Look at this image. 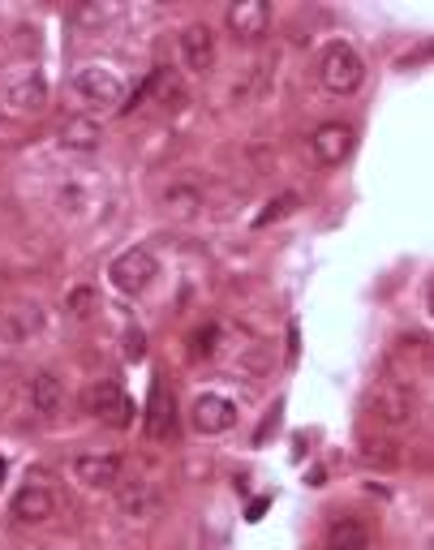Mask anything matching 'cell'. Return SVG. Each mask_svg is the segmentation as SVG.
Returning a JSON list of instances; mask_svg holds the SVG:
<instances>
[{"mask_svg": "<svg viewBox=\"0 0 434 550\" xmlns=\"http://www.w3.org/2000/svg\"><path fill=\"white\" fill-rule=\"evenodd\" d=\"M413 392H409V383H379L370 392V400H366V409H370V417H379L383 426H404L413 417Z\"/></svg>", "mask_w": 434, "mask_h": 550, "instance_id": "4", "label": "cell"}, {"mask_svg": "<svg viewBox=\"0 0 434 550\" xmlns=\"http://www.w3.org/2000/svg\"><path fill=\"white\" fill-rule=\"evenodd\" d=\"M9 108L13 112H39L43 104H48V82H43L39 74H26L18 82H9Z\"/></svg>", "mask_w": 434, "mask_h": 550, "instance_id": "12", "label": "cell"}, {"mask_svg": "<svg viewBox=\"0 0 434 550\" xmlns=\"http://www.w3.org/2000/svg\"><path fill=\"white\" fill-rule=\"evenodd\" d=\"M327 550H370V529L357 516H340L327 529Z\"/></svg>", "mask_w": 434, "mask_h": 550, "instance_id": "13", "label": "cell"}, {"mask_svg": "<svg viewBox=\"0 0 434 550\" xmlns=\"http://www.w3.org/2000/svg\"><path fill=\"white\" fill-rule=\"evenodd\" d=\"M0 482H5V460H0Z\"/></svg>", "mask_w": 434, "mask_h": 550, "instance_id": "24", "label": "cell"}, {"mask_svg": "<svg viewBox=\"0 0 434 550\" xmlns=\"http://www.w3.org/2000/svg\"><path fill=\"white\" fill-rule=\"evenodd\" d=\"M215 336H220L215 327H202L198 336H194V357H211L215 353Z\"/></svg>", "mask_w": 434, "mask_h": 550, "instance_id": "21", "label": "cell"}, {"mask_svg": "<svg viewBox=\"0 0 434 550\" xmlns=\"http://www.w3.org/2000/svg\"><path fill=\"white\" fill-rule=\"evenodd\" d=\"M168 211H181V215H194L198 211V190H168L164 194Z\"/></svg>", "mask_w": 434, "mask_h": 550, "instance_id": "20", "label": "cell"}, {"mask_svg": "<svg viewBox=\"0 0 434 550\" xmlns=\"http://www.w3.org/2000/svg\"><path fill=\"white\" fill-rule=\"evenodd\" d=\"M190 422L198 434H224V430H233L237 426V404L228 400V396H198L194 400V409H190Z\"/></svg>", "mask_w": 434, "mask_h": 550, "instance_id": "7", "label": "cell"}, {"mask_svg": "<svg viewBox=\"0 0 434 550\" xmlns=\"http://www.w3.org/2000/svg\"><path fill=\"white\" fill-rule=\"evenodd\" d=\"M224 22L237 39H263L271 31V5L267 0H233Z\"/></svg>", "mask_w": 434, "mask_h": 550, "instance_id": "8", "label": "cell"}, {"mask_svg": "<svg viewBox=\"0 0 434 550\" xmlns=\"http://www.w3.org/2000/svg\"><path fill=\"white\" fill-rule=\"evenodd\" d=\"M121 512H125V516H134V520H142V516H155V512H159V490H155L151 482L129 486L125 495H121Z\"/></svg>", "mask_w": 434, "mask_h": 550, "instance_id": "17", "label": "cell"}, {"mask_svg": "<svg viewBox=\"0 0 434 550\" xmlns=\"http://www.w3.org/2000/svg\"><path fill=\"white\" fill-rule=\"evenodd\" d=\"M288 211H297V194H280L276 202H267V211H263V215H258V220H254V224H258V228H267L271 220H284V215H288Z\"/></svg>", "mask_w": 434, "mask_h": 550, "instance_id": "19", "label": "cell"}, {"mask_svg": "<svg viewBox=\"0 0 434 550\" xmlns=\"http://www.w3.org/2000/svg\"><path fill=\"white\" fill-rule=\"evenodd\" d=\"M56 512V495L43 482H35L31 477V486H22L18 495H13V516L22 520V525H43Z\"/></svg>", "mask_w": 434, "mask_h": 550, "instance_id": "11", "label": "cell"}, {"mask_svg": "<svg viewBox=\"0 0 434 550\" xmlns=\"http://www.w3.org/2000/svg\"><path fill=\"white\" fill-rule=\"evenodd\" d=\"M61 400H65L61 379H56L52 370H39L35 379H31V409L43 413V417H52L56 409H61Z\"/></svg>", "mask_w": 434, "mask_h": 550, "instance_id": "15", "label": "cell"}, {"mask_svg": "<svg viewBox=\"0 0 434 550\" xmlns=\"http://www.w3.org/2000/svg\"><path fill=\"white\" fill-rule=\"evenodd\" d=\"M310 151H314L318 164H327V168L344 164V159L353 155V129L344 125V121H327V125H318L314 134H310Z\"/></svg>", "mask_w": 434, "mask_h": 550, "instance_id": "6", "label": "cell"}, {"mask_svg": "<svg viewBox=\"0 0 434 550\" xmlns=\"http://www.w3.org/2000/svg\"><path fill=\"white\" fill-rule=\"evenodd\" d=\"M361 78H366V65H361L357 48H349V43H327V52L318 56V82H323L331 95H353Z\"/></svg>", "mask_w": 434, "mask_h": 550, "instance_id": "1", "label": "cell"}, {"mask_svg": "<svg viewBox=\"0 0 434 550\" xmlns=\"http://www.w3.org/2000/svg\"><path fill=\"white\" fill-rule=\"evenodd\" d=\"M181 61H185V69H194V74H207L215 65V35L207 22H190L181 31Z\"/></svg>", "mask_w": 434, "mask_h": 550, "instance_id": "10", "label": "cell"}, {"mask_svg": "<svg viewBox=\"0 0 434 550\" xmlns=\"http://www.w3.org/2000/svg\"><path fill=\"white\" fill-rule=\"evenodd\" d=\"M74 91L86 99V104H95V108H117L125 99V82L112 74V69H104V65H86V69H78Z\"/></svg>", "mask_w": 434, "mask_h": 550, "instance_id": "5", "label": "cell"}, {"mask_svg": "<svg viewBox=\"0 0 434 550\" xmlns=\"http://www.w3.org/2000/svg\"><path fill=\"white\" fill-rule=\"evenodd\" d=\"M172 396H168V387L155 379V387H151V400H147V434L151 439H168L172 434Z\"/></svg>", "mask_w": 434, "mask_h": 550, "instance_id": "14", "label": "cell"}, {"mask_svg": "<svg viewBox=\"0 0 434 550\" xmlns=\"http://www.w3.org/2000/svg\"><path fill=\"white\" fill-rule=\"evenodd\" d=\"M91 301H95V293H91V288H74V293L65 297V306L74 310V314H86V310H91Z\"/></svg>", "mask_w": 434, "mask_h": 550, "instance_id": "22", "label": "cell"}, {"mask_svg": "<svg viewBox=\"0 0 434 550\" xmlns=\"http://www.w3.org/2000/svg\"><path fill=\"white\" fill-rule=\"evenodd\" d=\"M99 138H104V134H99V125L91 121V117H69L65 125H61V147L65 151H95L99 147Z\"/></svg>", "mask_w": 434, "mask_h": 550, "instance_id": "16", "label": "cell"}, {"mask_svg": "<svg viewBox=\"0 0 434 550\" xmlns=\"http://www.w3.org/2000/svg\"><path fill=\"white\" fill-rule=\"evenodd\" d=\"M121 456L117 452H82L74 460V477L82 486H91V490H108V486H117L121 482Z\"/></svg>", "mask_w": 434, "mask_h": 550, "instance_id": "9", "label": "cell"}, {"mask_svg": "<svg viewBox=\"0 0 434 550\" xmlns=\"http://www.w3.org/2000/svg\"><path fill=\"white\" fill-rule=\"evenodd\" d=\"M86 413L99 417V422H108V426H117V430L134 426V400L121 392V383H108V379L86 392Z\"/></svg>", "mask_w": 434, "mask_h": 550, "instance_id": "3", "label": "cell"}, {"mask_svg": "<svg viewBox=\"0 0 434 550\" xmlns=\"http://www.w3.org/2000/svg\"><path fill=\"white\" fill-rule=\"evenodd\" d=\"M108 275H112V284H117L125 297H138V293H147V288H151V280L159 275V263H155L151 250L134 245V250H125L117 263H112Z\"/></svg>", "mask_w": 434, "mask_h": 550, "instance_id": "2", "label": "cell"}, {"mask_svg": "<svg viewBox=\"0 0 434 550\" xmlns=\"http://www.w3.org/2000/svg\"><path fill=\"white\" fill-rule=\"evenodd\" d=\"M361 460H366V465L392 469V465H400V447L392 439H366L361 443Z\"/></svg>", "mask_w": 434, "mask_h": 550, "instance_id": "18", "label": "cell"}, {"mask_svg": "<svg viewBox=\"0 0 434 550\" xmlns=\"http://www.w3.org/2000/svg\"><path fill=\"white\" fill-rule=\"evenodd\" d=\"M142 349H147V344H142V331H134V336H129V357H142Z\"/></svg>", "mask_w": 434, "mask_h": 550, "instance_id": "23", "label": "cell"}]
</instances>
